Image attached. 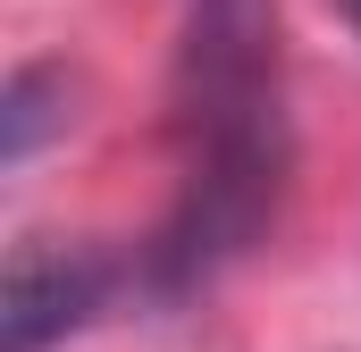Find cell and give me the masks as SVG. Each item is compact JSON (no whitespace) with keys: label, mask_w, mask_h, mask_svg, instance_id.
Instances as JSON below:
<instances>
[{"label":"cell","mask_w":361,"mask_h":352,"mask_svg":"<svg viewBox=\"0 0 361 352\" xmlns=\"http://www.w3.org/2000/svg\"><path fill=\"white\" fill-rule=\"evenodd\" d=\"M345 17H353V25H361V0H345Z\"/></svg>","instance_id":"cell-3"},{"label":"cell","mask_w":361,"mask_h":352,"mask_svg":"<svg viewBox=\"0 0 361 352\" xmlns=\"http://www.w3.org/2000/svg\"><path fill=\"white\" fill-rule=\"evenodd\" d=\"M286 168L277 118V25L269 0H193L185 34V201L177 268H210L269 218Z\"/></svg>","instance_id":"cell-1"},{"label":"cell","mask_w":361,"mask_h":352,"mask_svg":"<svg viewBox=\"0 0 361 352\" xmlns=\"http://www.w3.org/2000/svg\"><path fill=\"white\" fill-rule=\"evenodd\" d=\"M92 302H101V268L92 260H68V252L25 244V252L8 260V310H0L8 352H42L51 336H68Z\"/></svg>","instance_id":"cell-2"}]
</instances>
